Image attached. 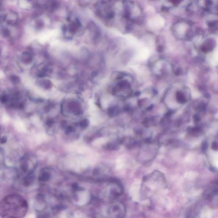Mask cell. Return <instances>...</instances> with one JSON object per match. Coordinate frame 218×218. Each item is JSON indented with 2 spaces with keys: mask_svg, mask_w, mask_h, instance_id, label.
Wrapping results in <instances>:
<instances>
[{
  "mask_svg": "<svg viewBox=\"0 0 218 218\" xmlns=\"http://www.w3.org/2000/svg\"><path fill=\"white\" fill-rule=\"evenodd\" d=\"M28 206L22 196L12 194L0 201V217L1 218H23L27 214Z\"/></svg>",
  "mask_w": 218,
  "mask_h": 218,
  "instance_id": "cell-1",
  "label": "cell"
},
{
  "mask_svg": "<svg viewBox=\"0 0 218 218\" xmlns=\"http://www.w3.org/2000/svg\"><path fill=\"white\" fill-rule=\"evenodd\" d=\"M171 32L178 40L192 41L198 34L191 22L181 20L175 22L171 27Z\"/></svg>",
  "mask_w": 218,
  "mask_h": 218,
  "instance_id": "cell-2",
  "label": "cell"
},
{
  "mask_svg": "<svg viewBox=\"0 0 218 218\" xmlns=\"http://www.w3.org/2000/svg\"><path fill=\"white\" fill-rule=\"evenodd\" d=\"M142 191L147 196H151L158 190L166 187V183L164 175L156 171L144 178Z\"/></svg>",
  "mask_w": 218,
  "mask_h": 218,
  "instance_id": "cell-3",
  "label": "cell"
},
{
  "mask_svg": "<svg viewBox=\"0 0 218 218\" xmlns=\"http://www.w3.org/2000/svg\"><path fill=\"white\" fill-rule=\"evenodd\" d=\"M149 66L152 75L159 79L166 78L173 72V65L166 59L161 57L152 59Z\"/></svg>",
  "mask_w": 218,
  "mask_h": 218,
  "instance_id": "cell-4",
  "label": "cell"
},
{
  "mask_svg": "<svg viewBox=\"0 0 218 218\" xmlns=\"http://www.w3.org/2000/svg\"><path fill=\"white\" fill-rule=\"evenodd\" d=\"M215 40L211 37L202 38L198 45V50L202 53L207 54L214 50L215 47Z\"/></svg>",
  "mask_w": 218,
  "mask_h": 218,
  "instance_id": "cell-5",
  "label": "cell"
},
{
  "mask_svg": "<svg viewBox=\"0 0 218 218\" xmlns=\"http://www.w3.org/2000/svg\"><path fill=\"white\" fill-rule=\"evenodd\" d=\"M218 185L217 183H213L208 186L204 192V198L211 199L217 195Z\"/></svg>",
  "mask_w": 218,
  "mask_h": 218,
  "instance_id": "cell-6",
  "label": "cell"
},
{
  "mask_svg": "<svg viewBox=\"0 0 218 218\" xmlns=\"http://www.w3.org/2000/svg\"><path fill=\"white\" fill-rule=\"evenodd\" d=\"M22 59L24 62L25 63L28 64L31 62L32 57L31 55L29 53H28L25 52V53H24Z\"/></svg>",
  "mask_w": 218,
  "mask_h": 218,
  "instance_id": "cell-7",
  "label": "cell"
},
{
  "mask_svg": "<svg viewBox=\"0 0 218 218\" xmlns=\"http://www.w3.org/2000/svg\"><path fill=\"white\" fill-rule=\"evenodd\" d=\"M10 80L13 82L15 84H18L20 82V79L16 75H12L10 76Z\"/></svg>",
  "mask_w": 218,
  "mask_h": 218,
  "instance_id": "cell-8",
  "label": "cell"
},
{
  "mask_svg": "<svg viewBox=\"0 0 218 218\" xmlns=\"http://www.w3.org/2000/svg\"><path fill=\"white\" fill-rule=\"evenodd\" d=\"M118 111H118V109L117 108H114V107L110 108V110H109V114L111 116H114L115 115L117 114Z\"/></svg>",
  "mask_w": 218,
  "mask_h": 218,
  "instance_id": "cell-9",
  "label": "cell"
},
{
  "mask_svg": "<svg viewBox=\"0 0 218 218\" xmlns=\"http://www.w3.org/2000/svg\"><path fill=\"white\" fill-rule=\"evenodd\" d=\"M89 124V122L87 120L85 119L82 122H81L80 123L81 127L82 128H86L87 126Z\"/></svg>",
  "mask_w": 218,
  "mask_h": 218,
  "instance_id": "cell-10",
  "label": "cell"
},
{
  "mask_svg": "<svg viewBox=\"0 0 218 218\" xmlns=\"http://www.w3.org/2000/svg\"><path fill=\"white\" fill-rule=\"evenodd\" d=\"M7 100V98L5 95H3L0 96V101L3 103H5Z\"/></svg>",
  "mask_w": 218,
  "mask_h": 218,
  "instance_id": "cell-11",
  "label": "cell"
},
{
  "mask_svg": "<svg viewBox=\"0 0 218 218\" xmlns=\"http://www.w3.org/2000/svg\"><path fill=\"white\" fill-rule=\"evenodd\" d=\"M3 34L4 36H9L10 35V32L8 29H4L3 31Z\"/></svg>",
  "mask_w": 218,
  "mask_h": 218,
  "instance_id": "cell-12",
  "label": "cell"
},
{
  "mask_svg": "<svg viewBox=\"0 0 218 218\" xmlns=\"http://www.w3.org/2000/svg\"><path fill=\"white\" fill-rule=\"evenodd\" d=\"M7 138L4 137H3L1 139V142L2 143H5L6 142H7Z\"/></svg>",
  "mask_w": 218,
  "mask_h": 218,
  "instance_id": "cell-13",
  "label": "cell"
},
{
  "mask_svg": "<svg viewBox=\"0 0 218 218\" xmlns=\"http://www.w3.org/2000/svg\"><path fill=\"white\" fill-rule=\"evenodd\" d=\"M0 17H1V16H0Z\"/></svg>",
  "mask_w": 218,
  "mask_h": 218,
  "instance_id": "cell-14",
  "label": "cell"
}]
</instances>
